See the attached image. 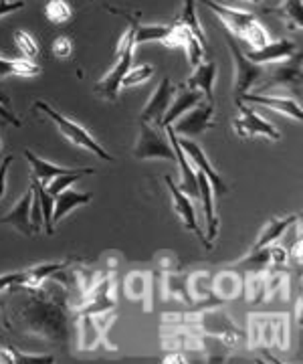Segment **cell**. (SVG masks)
Here are the masks:
<instances>
[{"label":"cell","mask_w":303,"mask_h":364,"mask_svg":"<svg viewBox=\"0 0 303 364\" xmlns=\"http://www.w3.org/2000/svg\"><path fill=\"white\" fill-rule=\"evenodd\" d=\"M0 146H2V142H0Z\"/></svg>","instance_id":"41"},{"label":"cell","mask_w":303,"mask_h":364,"mask_svg":"<svg viewBox=\"0 0 303 364\" xmlns=\"http://www.w3.org/2000/svg\"><path fill=\"white\" fill-rule=\"evenodd\" d=\"M31 200H33V191H27V195L23 196V198L14 205V208L6 215V217L0 219V223L11 225V227H14L18 233L28 235V237L39 233V229L33 225V221H31Z\"/></svg>","instance_id":"16"},{"label":"cell","mask_w":303,"mask_h":364,"mask_svg":"<svg viewBox=\"0 0 303 364\" xmlns=\"http://www.w3.org/2000/svg\"><path fill=\"white\" fill-rule=\"evenodd\" d=\"M250 2H255V4H257V2H261V0H250Z\"/></svg>","instance_id":"40"},{"label":"cell","mask_w":303,"mask_h":364,"mask_svg":"<svg viewBox=\"0 0 303 364\" xmlns=\"http://www.w3.org/2000/svg\"><path fill=\"white\" fill-rule=\"evenodd\" d=\"M176 138H178L180 148L184 150L186 158L190 160V164H192V166H194L198 172H202V174L206 176V181L211 182L214 196L226 195L228 186H226V182L221 178V174L214 170V166L211 164V160H209V158H206V154H204V150H202V148H200L197 142H192L190 138H180V136H176Z\"/></svg>","instance_id":"6"},{"label":"cell","mask_w":303,"mask_h":364,"mask_svg":"<svg viewBox=\"0 0 303 364\" xmlns=\"http://www.w3.org/2000/svg\"><path fill=\"white\" fill-rule=\"evenodd\" d=\"M93 198L92 193H75V191H71V188H65L63 193H59V195L55 196V207H53V225L61 221L65 215H69L71 210L75 207H79V205H85V203H89Z\"/></svg>","instance_id":"19"},{"label":"cell","mask_w":303,"mask_h":364,"mask_svg":"<svg viewBox=\"0 0 303 364\" xmlns=\"http://www.w3.org/2000/svg\"><path fill=\"white\" fill-rule=\"evenodd\" d=\"M31 221L33 225L40 229V223H43V213H40V205H39V198L37 195L33 193V200H31Z\"/></svg>","instance_id":"35"},{"label":"cell","mask_w":303,"mask_h":364,"mask_svg":"<svg viewBox=\"0 0 303 364\" xmlns=\"http://www.w3.org/2000/svg\"><path fill=\"white\" fill-rule=\"evenodd\" d=\"M174 91H176V87L172 85L170 77L162 79L160 85L156 87V91H154V95L150 97V102H148L144 109H142L140 122H145V124H152V126L162 128V119H164L166 109L170 107Z\"/></svg>","instance_id":"10"},{"label":"cell","mask_w":303,"mask_h":364,"mask_svg":"<svg viewBox=\"0 0 303 364\" xmlns=\"http://www.w3.org/2000/svg\"><path fill=\"white\" fill-rule=\"evenodd\" d=\"M237 100L247 102V104H259L265 105V107H271L279 114H285V116L293 117L297 122L303 119L302 105L297 104L295 100H291V97H267V95H257V93H243V95H238Z\"/></svg>","instance_id":"15"},{"label":"cell","mask_w":303,"mask_h":364,"mask_svg":"<svg viewBox=\"0 0 303 364\" xmlns=\"http://www.w3.org/2000/svg\"><path fill=\"white\" fill-rule=\"evenodd\" d=\"M295 53V43H291L287 39L275 41V43H265L263 47L259 49H247L245 57L257 63V65H265V63H277L283 61Z\"/></svg>","instance_id":"12"},{"label":"cell","mask_w":303,"mask_h":364,"mask_svg":"<svg viewBox=\"0 0 303 364\" xmlns=\"http://www.w3.org/2000/svg\"><path fill=\"white\" fill-rule=\"evenodd\" d=\"M95 170L93 168H79L75 170V172H69V174H61V176H55L53 181H49V184L45 186V191L49 193V195L57 196L59 193H63L65 188H69L71 184H75V182L83 178V176H87V174H93Z\"/></svg>","instance_id":"26"},{"label":"cell","mask_w":303,"mask_h":364,"mask_svg":"<svg viewBox=\"0 0 303 364\" xmlns=\"http://www.w3.org/2000/svg\"><path fill=\"white\" fill-rule=\"evenodd\" d=\"M212 114H214V104L211 102L194 105L192 109H188L186 114L172 122V130L180 138H197L202 132L212 128Z\"/></svg>","instance_id":"5"},{"label":"cell","mask_w":303,"mask_h":364,"mask_svg":"<svg viewBox=\"0 0 303 364\" xmlns=\"http://www.w3.org/2000/svg\"><path fill=\"white\" fill-rule=\"evenodd\" d=\"M164 128H166V136H168V140H170L172 150H174V154H176V162H178V166H180V174H182V181H180V186H178V188H180L188 198H198L197 170L192 168L190 160L186 158L184 150L180 148L178 138H176V134L172 130V126H164Z\"/></svg>","instance_id":"11"},{"label":"cell","mask_w":303,"mask_h":364,"mask_svg":"<svg viewBox=\"0 0 303 364\" xmlns=\"http://www.w3.org/2000/svg\"><path fill=\"white\" fill-rule=\"evenodd\" d=\"M31 191L37 195V198H39L40 213H43V223H45V231H47V235H53L55 233V227H53L55 198L49 195V193L45 191V186H43L39 181H35V178H33V186H31Z\"/></svg>","instance_id":"22"},{"label":"cell","mask_w":303,"mask_h":364,"mask_svg":"<svg viewBox=\"0 0 303 364\" xmlns=\"http://www.w3.org/2000/svg\"><path fill=\"white\" fill-rule=\"evenodd\" d=\"M14 43H16V49L21 51V55L27 59V61H33L37 55H39V45L35 43V39L25 33V31H16L14 33Z\"/></svg>","instance_id":"29"},{"label":"cell","mask_w":303,"mask_h":364,"mask_svg":"<svg viewBox=\"0 0 303 364\" xmlns=\"http://www.w3.org/2000/svg\"><path fill=\"white\" fill-rule=\"evenodd\" d=\"M13 156H6L0 162V198L4 196V178H6V172L11 168V162H13Z\"/></svg>","instance_id":"36"},{"label":"cell","mask_w":303,"mask_h":364,"mask_svg":"<svg viewBox=\"0 0 303 364\" xmlns=\"http://www.w3.org/2000/svg\"><path fill=\"white\" fill-rule=\"evenodd\" d=\"M198 2H202L204 6H209L212 13L216 14V16L223 21L224 28H228V31H231V35L241 37V39H245L250 26L257 23L255 14L243 13V11H237V9L224 6V4H221V2H214V0H198Z\"/></svg>","instance_id":"9"},{"label":"cell","mask_w":303,"mask_h":364,"mask_svg":"<svg viewBox=\"0 0 303 364\" xmlns=\"http://www.w3.org/2000/svg\"><path fill=\"white\" fill-rule=\"evenodd\" d=\"M45 16L53 25H63L71 18V6L65 0H49V4L45 6Z\"/></svg>","instance_id":"28"},{"label":"cell","mask_w":303,"mask_h":364,"mask_svg":"<svg viewBox=\"0 0 303 364\" xmlns=\"http://www.w3.org/2000/svg\"><path fill=\"white\" fill-rule=\"evenodd\" d=\"M238 109H241V117H237L235 122H233V126H235V130H237L238 136H243V138H253V136H267V138H271V140H279L281 136H279V132L273 128V124H269L267 119L259 116L253 107L249 105H245V102H241L237 100Z\"/></svg>","instance_id":"8"},{"label":"cell","mask_w":303,"mask_h":364,"mask_svg":"<svg viewBox=\"0 0 303 364\" xmlns=\"http://www.w3.org/2000/svg\"><path fill=\"white\" fill-rule=\"evenodd\" d=\"M164 181H166V186L170 188V195H172V200H174V210L178 213V217L184 221L186 229L188 231H192V233L197 235L198 239L204 243V235L200 231V227H198L197 223V213H194V207H192V203H190V198L174 184L170 176H164Z\"/></svg>","instance_id":"13"},{"label":"cell","mask_w":303,"mask_h":364,"mask_svg":"<svg viewBox=\"0 0 303 364\" xmlns=\"http://www.w3.org/2000/svg\"><path fill=\"white\" fill-rule=\"evenodd\" d=\"M130 18V16H128ZM130 23H132L133 28V41H136V45L138 43H145V41H164L168 39V35H170V26H140L138 25V21H132L130 18Z\"/></svg>","instance_id":"25"},{"label":"cell","mask_w":303,"mask_h":364,"mask_svg":"<svg viewBox=\"0 0 303 364\" xmlns=\"http://www.w3.org/2000/svg\"><path fill=\"white\" fill-rule=\"evenodd\" d=\"M197 178H198V198L202 200V207H204V217H206V229H209V235L204 237V247L211 249L212 239L219 231V219H216V213H214V193H212L211 182L206 181V176L202 172L197 170Z\"/></svg>","instance_id":"14"},{"label":"cell","mask_w":303,"mask_h":364,"mask_svg":"<svg viewBox=\"0 0 303 364\" xmlns=\"http://www.w3.org/2000/svg\"><path fill=\"white\" fill-rule=\"evenodd\" d=\"M0 105H9V97H6V93L0 90Z\"/></svg>","instance_id":"38"},{"label":"cell","mask_w":303,"mask_h":364,"mask_svg":"<svg viewBox=\"0 0 303 364\" xmlns=\"http://www.w3.org/2000/svg\"><path fill=\"white\" fill-rule=\"evenodd\" d=\"M198 104H200V91L190 90V87H186V85H178V93H176V97H172L170 107H168L166 114H164L162 128H164V126H170L174 119H178L182 114H186L188 109H192V107Z\"/></svg>","instance_id":"17"},{"label":"cell","mask_w":303,"mask_h":364,"mask_svg":"<svg viewBox=\"0 0 303 364\" xmlns=\"http://www.w3.org/2000/svg\"><path fill=\"white\" fill-rule=\"evenodd\" d=\"M136 160H154V158H166L176 162V154L172 150L168 136L162 134V128L140 122V136L133 148Z\"/></svg>","instance_id":"4"},{"label":"cell","mask_w":303,"mask_h":364,"mask_svg":"<svg viewBox=\"0 0 303 364\" xmlns=\"http://www.w3.org/2000/svg\"><path fill=\"white\" fill-rule=\"evenodd\" d=\"M14 284H28L27 272L0 275V289H4V287H9V286H14Z\"/></svg>","instance_id":"32"},{"label":"cell","mask_w":303,"mask_h":364,"mask_svg":"<svg viewBox=\"0 0 303 364\" xmlns=\"http://www.w3.org/2000/svg\"><path fill=\"white\" fill-rule=\"evenodd\" d=\"M71 49H73V43L67 37H59V39L53 41V53L57 57H69Z\"/></svg>","instance_id":"33"},{"label":"cell","mask_w":303,"mask_h":364,"mask_svg":"<svg viewBox=\"0 0 303 364\" xmlns=\"http://www.w3.org/2000/svg\"><path fill=\"white\" fill-rule=\"evenodd\" d=\"M285 61V59H283ZM302 53H293L291 57H287L285 63L281 65H273L269 71V77L261 90H271V87H287L293 93L302 95Z\"/></svg>","instance_id":"7"},{"label":"cell","mask_w":303,"mask_h":364,"mask_svg":"<svg viewBox=\"0 0 303 364\" xmlns=\"http://www.w3.org/2000/svg\"><path fill=\"white\" fill-rule=\"evenodd\" d=\"M37 109H40L43 114H47V116L53 119L55 124H57V128L61 130V134L65 136L67 140H71V142L75 144V146H79V148H85V150H89L93 152L97 158H101V160H106V162H114L116 158L111 156L109 152L104 150V146H99V144L95 142V138H93L89 132L85 130V128H81L79 124H75L73 119H69V117L61 116L57 109H53L49 104H45V102H37L35 104Z\"/></svg>","instance_id":"1"},{"label":"cell","mask_w":303,"mask_h":364,"mask_svg":"<svg viewBox=\"0 0 303 364\" xmlns=\"http://www.w3.org/2000/svg\"><path fill=\"white\" fill-rule=\"evenodd\" d=\"M0 117H2L6 124H13L14 128H18V126H21V119H16V116H14L13 112H9L4 105H0Z\"/></svg>","instance_id":"37"},{"label":"cell","mask_w":303,"mask_h":364,"mask_svg":"<svg viewBox=\"0 0 303 364\" xmlns=\"http://www.w3.org/2000/svg\"><path fill=\"white\" fill-rule=\"evenodd\" d=\"M25 156L31 162V168H33V178L35 181H39L43 186H47L49 181H53L55 176H61V174H69V172H75V170L79 168H63V166H57V164H51V162H47V160H43V158L35 156L31 150L25 152Z\"/></svg>","instance_id":"20"},{"label":"cell","mask_w":303,"mask_h":364,"mask_svg":"<svg viewBox=\"0 0 303 364\" xmlns=\"http://www.w3.org/2000/svg\"><path fill=\"white\" fill-rule=\"evenodd\" d=\"M4 124H6V122H4V119H2V117H0V126H4Z\"/></svg>","instance_id":"39"},{"label":"cell","mask_w":303,"mask_h":364,"mask_svg":"<svg viewBox=\"0 0 303 364\" xmlns=\"http://www.w3.org/2000/svg\"><path fill=\"white\" fill-rule=\"evenodd\" d=\"M267 13H275L283 16L291 28H302L303 25V4L302 0H283L275 9H269Z\"/></svg>","instance_id":"24"},{"label":"cell","mask_w":303,"mask_h":364,"mask_svg":"<svg viewBox=\"0 0 303 364\" xmlns=\"http://www.w3.org/2000/svg\"><path fill=\"white\" fill-rule=\"evenodd\" d=\"M297 219H299L297 215H290V217H283V219H269V223L263 227V233H261V237H259V239H257V243L253 245V251L269 247L271 243H275L277 239L287 231V227H291V225L297 221Z\"/></svg>","instance_id":"21"},{"label":"cell","mask_w":303,"mask_h":364,"mask_svg":"<svg viewBox=\"0 0 303 364\" xmlns=\"http://www.w3.org/2000/svg\"><path fill=\"white\" fill-rule=\"evenodd\" d=\"M214 77H216V65L214 63H200L194 67L192 75L186 79V87L190 90L202 91L204 93V100L214 104V97H212V87H214Z\"/></svg>","instance_id":"18"},{"label":"cell","mask_w":303,"mask_h":364,"mask_svg":"<svg viewBox=\"0 0 303 364\" xmlns=\"http://www.w3.org/2000/svg\"><path fill=\"white\" fill-rule=\"evenodd\" d=\"M186 49V53H188V61H190V65L197 67L202 63V57H204V47L200 45V41L190 33L188 37H186L184 45H182Z\"/></svg>","instance_id":"31"},{"label":"cell","mask_w":303,"mask_h":364,"mask_svg":"<svg viewBox=\"0 0 303 364\" xmlns=\"http://www.w3.org/2000/svg\"><path fill=\"white\" fill-rule=\"evenodd\" d=\"M154 75V67L152 65H140L130 69L123 79H121V87H132V85H138V83H144L145 79Z\"/></svg>","instance_id":"30"},{"label":"cell","mask_w":303,"mask_h":364,"mask_svg":"<svg viewBox=\"0 0 303 364\" xmlns=\"http://www.w3.org/2000/svg\"><path fill=\"white\" fill-rule=\"evenodd\" d=\"M25 9V0H0V16Z\"/></svg>","instance_id":"34"},{"label":"cell","mask_w":303,"mask_h":364,"mask_svg":"<svg viewBox=\"0 0 303 364\" xmlns=\"http://www.w3.org/2000/svg\"><path fill=\"white\" fill-rule=\"evenodd\" d=\"M40 69L33 61L27 59H18V61H9V59H0V77L6 75H37Z\"/></svg>","instance_id":"27"},{"label":"cell","mask_w":303,"mask_h":364,"mask_svg":"<svg viewBox=\"0 0 303 364\" xmlns=\"http://www.w3.org/2000/svg\"><path fill=\"white\" fill-rule=\"evenodd\" d=\"M133 47H136V41H133V28L130 26V31L126 33V37L119 43L118 63H116V67L107 73L106 77L95 85V91H97L101 97L109 100V102H116V100H118V91L119 87H121V79H123V75L132 69Z\"/></svg>","instance_id":"2"},{"label":"cell","mask_w":303,"mask_h":364,"mask_svg":"<svg viewBox=\"0 0 303 364\" xmlns=\"http://www.w3.org/2000/svg\"><path fill=\"white\" fill-rule=\"evenodd\" d=\"M223 37L228 51L233 55V61H235V95L238 97L243 93H249L250 87L257 83V79L263 75V65H257L245 57L237 37L231 35L228 28H223Z\"/></svg>","instance_id":"3"},{"label":"cell","mask_w":303,"mask_h":364,"mask_svg":"<svg viewBox=\"0 0 303 364\" xmlns=\"http://www.w3.org/2000/svg\"><path fill=\"white\" fill-rule=\"evenodd\" d=\"M194 2L197 0H184V6H182V13L178 16V25L186 26L198 41H200V45L206 49V35L202 33V26L198 23V14H197V9H194Z\"/></svg>","instance_id":"23"}]
</instances>
